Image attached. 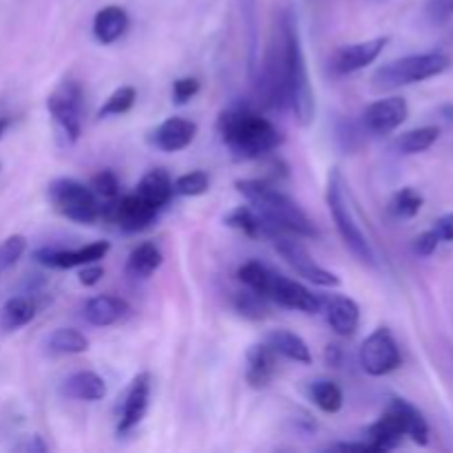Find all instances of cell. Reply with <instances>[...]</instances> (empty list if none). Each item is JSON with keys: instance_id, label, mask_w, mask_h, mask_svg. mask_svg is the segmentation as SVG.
Here are the masks:
<instances>
[{"instance_id": "16", "label": "cell", "mask_w": 453, "mask_h": 453, "mask_svg": "<svg viewBox=\"0 0 453 453\" xmlns=\"http://www.w3.org/2000/svg\"><path fill=\"white\" fill-rule=\"evenodd\" d=\"M150 401V374L149 372H142L133 379L131 388H128L127 401H124L122 418H119L118 432L127 434L131 429H135L137 425L144 420L146 410H149Z\"/></svg>"}, {"instance_id": "44", "label": "cell", "mask_w": 453, "mask_h": 453, "mask_svg": "<svg viewBox=\"0 0 453 453\" xmlns=\"http://www.w3.org/2000/svg\"><path fill=\"white\" fill-rule=\"evenodd\" d=\"M434 230H436L441 242H453V212L442 215L441 219L436 221V226H434Z\"/></svg>"}, {"instance_id": "29", "label": "cell", "mask_w": 453, "mask_h": 453, "mask_svg": "<svg viewBox=\"0 0 453 453\" xmlns=\"http://www.w3.org/2000/svg\"><path fill=\"white\" fill-rule=\"evenodd\" d=\"M47 352L51 357H71V354H84L88 349V339L82 332L73 330V327H60V330H53L47 336V343H44Z\"/></svg>"}, {"instance_id": "27", "label": "cell", "mask_w": 453, "mask_h": 453, "mask_svg": "<svg viewBox=\"0 0 453 453\" xmlns=\"http://www.w3.org/2000/svg\"><path fill=\"white\" fill-rule=\"evenodd\" d=\"M268 345L277 354L286 357L288 361L301 363V365H310V363H312V354H310L308 343H305L299 334H295V332H288V330L270 332Z\"/></svg>"}, {"instance_id": "3", "label": "cell", "mask_w": 453, "mask_h": 453, "mask_svg": "<svg viewBox=\"0 0 453 453\" xmlns=\"http://www.w3.org/2000/svg\"><path fill=\"white\" fill-rule=\"evenodd\" d=\"M281 47L283 62H286L288 104H290L296 122L301 127H310L314 122V113H317V102H314L312 84H310L308 60H305L303 44H301L299 27L290 12L283 13L281 18Z\"/></svg>"}, {"instance_id": "19", "label": "cell", "mask_w": 453, "mask_h": 453, "mask_svg": "<svg viewBox=\"0 0 453 453\" xmlns=\"http://www.w3.org/2000/svg\"><path fill=\"white\" fill-rule=\"evenodd\" d=\"M128 312H131V308H128L127 301L113 295L93 296V299H88L87 305H84V319L96 327L115 326V323L122 321Z\"/></svg>"}, {"instance_id": "41", "label": "cell", "mask_w": 453, "mask_h": 453, "mask_svg": "<svg viewBox=\"0 0 453 453\" xmlns=\"http://www.w3.org/2000/svg\"><path fill=\"white\" fill-rule=\"evenodd\" d=\"M199 82L195 78H180L173 84V97L177 104H186L193 96H197Z\"/></svg>"}, {"instance_id": "24", "label": "cell", "mask_w": 453, "mask_h": 453, "mask_svg": "<svg viewBox=\"0 0 453 453\" xmlns=\"http://www.w3.org/2000/svg\"><path fill=\"white\" fill-rule=\"evenodd\" d=\"M173 193H175V188H173V180L164 168L149 171L144 177H142L140 184H137V195H140L144 202H149L153 208H157V211L171 202Z\"/></svg>"}, {"instance_id": "42", "label": "cell", "mask_w": 453, "mask_h": 453, "mask_svg": "<svg viewBox=\"0 0 453 453\" xmlns=\"http://www.w3.org/2000/svg\"><path fill=\"white\" fill-rule=\"evenodd\" d=\"M427 13L434 22H447L453 16V0H429Z\"/></svg>"}, {"instance_id": "11", "label": "cell", "mask_w": 453, "mask_h": 453, "mask_svg": "<svg viewBox=\"0 0 453 453\" xmlns=\"http://www.w3.org/2000/svg\"><path fill=\"white\" fill-rule=\"evenodd\" d=\"M265 299H273L274 303H279L281 308L288 310H296V312H305V314H319L321 312L323 303L317 295L308 290L303 283L295 281V279L281 277V274H274L270 277V286H268V295Z\"/></svg>"}, {"instance_id": "26", "label": "cell", "mask_w": 453, "mask_h": 453, "mask_svg": "<svg viewBox=\"0 0 453 453\" xmlns=\"http://www.w3.org/2000/svg\"><path fill=\"white\" fill-rule=\"evenodd\" d=\"M35 312H38V305L31 296H12L0 308V330L16 332L20 327L29 326L35 319Z\"/></svg>"}, {"instance_id": "46", "label": "cell", "mask_w": 453, "mask_h": 453, "mask_svg": "<svg viewBox=\"0 0 453 453\" xmlns=\"http://www.w3.org/2000/svg\"><path fill=\"white\" fill-rule=\"evenodd\" d=\"M0 168H3V164H0Z\"/></svg>"}, {"instance_id": "34", "label": "cell", "mask_w": 453, "mask_h": 453, "mask_svg": "<svg viewBox=\"0 0 453 453\" xmlns=\"http://www.w3.org/2000/svg\"><path fill=\"white\" fill-rule=\"evenodd\" d=\"M423 203V195L416 188H410V186H407V188H401L394 195L392 202H389V211H392L398 219H411V217L418 215Z\"/></svg>"}, {"instance_id": "4", "label": "cell", "mask_w": 453, "mask_h": 453, "mask_svg": "<svg viewBox=\"0 0 453 453\" xmlns=\"http://www.w3.org/2000/svg\"><path fill=\"white\" fill-rule=\"evenodd\" d=\"M327 208H330L332 219H334L336 230H339L341 239L348 246V250L361 264L376 265V252L372 248V243L367 242L363 228L358 226L357 217H354L348 195V181H345L343 173L339 168H332L330 175H327Z\"/></svg>"}, {"instance_id": "31", "label": "cell", "mask_w": 453, "mask_h": 453, "mask_svg": "<svg viewBox=\"0 0 453 453\" xmlns=\"http://www.w3.org/2000/svg\"><path fill=\"white\" fill-rule=\"evenodd\" d=\"M441 137V128L438 127H420V128H411V131L403 133L401 137L396 140V149L401 150L403 155H416V153H425L427 149H432L434 144Z\"/></svg>"}, {"instance_id": "30", "label": "cell", "mask_w": 453, "mask_h": 453, "mask_svg": "<svg viewBox=\"0 0 453 453\" xmlns=\"http://www.w3.org/2000/svg\"><path fill=\"white\" fill-rule=\"evenodd\" d=\"M162 265V252L155 243H140L133 248L127 261V274L133 279H149Z\"/></svg>"}, {"instance_id": "22", "label": "cell", "mask_w": 453, "mask_h": 453, "mask_svg": "<svg viewBox=\"0 0 453 453\" xmlns=\"http://www.w3.org/2000/svg\"><path fill=\"white\" fill-rule=\"evenodd\" d=\"M403 436H405V429H403L401 418L392 410H385V414L367 429V442L374 451L396 449Z\"/></svg>"}, {"instance_id": "20", "label": "cell", "mask_w": 453, "mask_h": 453, "mask_svg": "<svg viewBox=\"0 0 453 453\" xmlns=\"http://www.w3.org/2000/svg\"><path fill=\"white\" fill-rule=\"evenodd\" d=\"M60 394L71 401H102L106 396V383L96 372H75L62 380Z\"/></svg>"}, {"instance_id": "13", "label": "cell", "mask_w": 453, "mask_h": 453, "mask_svg": "<svg viewBox=\"0 0 453 453\" xmlns=\"http://www.w3.org/2000/svg\"><path fill=\"white\" fill-rule=\"evenodd\" d=\"M407 115H410L407 102L403 97L392 96L372 102L363 113V124L374 135H388V133H394L398 127H403Z\"/></svg>"}, {"instance_id": "18", "label": "cell", "mask_w": 453, "mask_h": 453, "mask_svg": "<svg viewBox=\"0 0 453 453\" xmlns=\"http://www.w3.org/2000/svg\"><path fill=\"white\" fill-rule=\"evenodd\" d=\"M277 372V352L268 343L252 345L246 354V380L250 388L264 389Z\"/></svg>"}, {"instance_id": "33", "label": "cell", "mask_w": 453, "mask_h": 453, "mask_svg": "<svg viewBox=\"0 0 453 453\" xmlns=\"http://www.w3.org/2000/svg\"><path fill=\"white\" fill-rule=\"evenodd\" d=\"M237 277H239V281L248 288V290H252L255 295L264 296L265 299L273 273H270L264 264H259V261H248V264H243L242 268L237 270Z\"/></svg>"}, {"instance_id": "15", "label": "cell", "mask_w": 453, "mask_h": 453, "mask_svg": "<svg viewBox=\"0 0 453 453\" xmlns=\"http://www.w3.org/2000/svg\"><path fill=\"white\" fill-rule=\"evenodd\" d=\"M389 40L385 35H379V38L372 40H363V42H354V44H345L341 47L339 51L334 53V60H332V66L339 75H349L357 73V71L365 69L370 66L376 58L383 53L385 44Z\"/></svg>"}, {"instance_id": "7", "label": "cell", "mask_w": 453, "mask_h": 453, "mask_svg": "<svg viewBox=\"0 0 453 453\" xmlns=\"http://www.w3.org/2000/svg\"><path fill=\"white\" fill-rule=\"evenodd\" d=\"M47 109L53 122L69 142H75L82 133V87L66 80L53 88L47 97Z\"/></svg>"}, {"instance_id": "2", "label": "cell", "mask_w": 453, "mask_h": 453, "mask_svg": "<svg viewBox=\"0 0 453 453\" xmlns=\"http://www.w3.org/2000/svg\"><path fill=\"white\" fill-rule=\"evenodd\" d=\"M217 128L224 144L243 159L264 157L283 144V133L268 118L250 109L224 111Z\"/></svg>"}, {"instance_id": "39", "label": "cell", "mask_w": 453, "mask_h": 453, "mask_svg": "<svg viewBox=\"0 0 453 453\" xmlns=\"http://www.w3.org/2000/svg\"><path fill=\"white\" fill-rule=\"evenodd\" d=\"M438 243H441V239H438L436 230H425V233H420L418 237L414 239V243H411V248H414V252L418 257H432L434 252H436Z\"/></svg>"}, {"instance_id": "5", "label": "cell", "mask_w": 453, "mask_h": 453, "mask_svg": "<svg viewBox=\"0 0 453 453\" xmlns=\"http://www.w3.org/2000/svg\"><path fill=\"white\" fill-rule=\"evenodd\" d=\"M451 66V58L442 51L416 53V56L398 58L380 66L372 78V88L379 93L392 91V88L407 87V84L425 82L429 78L445 73Z\"/></svg>"}, {"instance_id": "12", "label": "cell", "mask_w": 453, "mask_h": 453, "mask_svg": "<svg viewBox=\"0 0 453 453\" xmlns=\"http://www.w3.org/2000/svg\"><path fill=\"white\" fill-rule=\"evenodd\" d=\"M109 242H96L88 246L75 248V250H58V248H40L34 252V259L40 265L58 270H69V268H82L87 264H96V261L104 259L109 252Z\"/></svg>"}, {"instance_id": "10", "label": "cell", "mask_w": 453, "mask_h": 453, "mask_svg": "<svg viewBox=\"0 0 453 453\" xmlns=\"http://www.w3.org/2000/svg\"><path fill=\"white\" fill-rule=\"evenodd\" d=\"M155 215H157V208L144 202L137 193L127 195V197L115 199V202H109L106 206H102V217L113 219L127 233H137V230L149 228L153 224Z\"/></svg>"}, {"instance_id": "17", "label": "cell", "mask_w": 453, "mask_h": 453, "mask_svg": "<svg viewBox=\"0 0 453 453\" xmlns=\"http://www.w3.org/2000/svg\"><path fill=\"white\" fill-rule=\"evenodd\" d=\"M195 135H197V124L193 119L168 118L155 128L150 142L155 144V149L164 150V153H177L193 144Z\"/></svg>"}, {"instance_id": "23", "label": "cell", "mask_w": 453, "mask_h": 453, "mask_svg": "<svg viewBox=\"0 0 453 453\" xmlns=\"http://www.w3.org/2000/svg\"><path fill=\"white\" fill-rule=\"evenodd\" d=\"M128 29V13L118 4L102 7L93 18V35L97 42L113 44L115 40L122 38Z\"/></svg>"}, {"instance_id": "25", "label": "cell", "mask_w": 453, "mask_h": 453, "mask_svg": "<svg viewBox=\"0 0 453 453\" xmlns=\"http://www.w3.org/2000/svg\"><path fill=\"white\" fill-rule=\"evenodd\" d=\"M388 410H392L394 414L401 418L403 429H405V436H410L416 445H427L429 442V425L425 420V416L420 414V410H416L411 403L403 401V398H392L389 401Z\"/></svg>"}, {"instance_id": "45", "label": "cell", "mask_w": 453, "mask_h": 453, "mask_svg": "<svg viewBox=\"0 0 453 453\" xmlns=\"http://www.w3.org/2000/svg\"><path fill=\"white\" fill-rule=\"evenodd\" d=\"M7 127H9V119H7V118H0V137L4 135V131H7Z\"/></svg>"}, {"instance_id": "1", "label": "cell", "mask_w": 453, "mask_h": 453, "mask_svg": "<svg viewBox=\"0 0 453 453\" xmlns=\"http://www.w3.org/2000/svg\"><path fill=\"white\" fill-rule=\"evenodd\" d=\"M234 186L250 202V206L268 221V226L273 228V237L279 233L317 237L314 221L305 215L303 208L290 195L281 193L279 188L261 180H239L234 181Z\"/></svg>"}, {"instance_id": "38", "label": "cell", "mask_w": 453, "mask_h": 453, "mask_svg": "<svg viewBox=\"0 0 453 453\" xmlns=\"http://www.w3.org/2000/svg\"><path fill=\"white\" fill-rule=\"evenodd\" d=\"M93 193L97 195V199H106V202H115L119 195V181L115 177L113 171H102L93 177L91 181Z\"/></svg>"}, {"instance_id": "6", "label": "cell", "mask_w": 453, "mask_h": 453, "mask_svg": "<svg viewBox=\"0 0 453 453\" xmlns=\"http://www.w3.org/2000/svg\"><path fill=\"white\" fill-rule=\"evenodd\" d=\"M49 202L62 217L78 224H93L102 217V203L91 188L80 181L60 177L49 184Z\"/></svg>"}, {"instance_id": "8", "label": "cell", "mask_w": 453, "mask_h": 453, "mask_svg": "<svg viewBox=\"0 0 453 453\" xmlns=\"http://www.w3.org/2000/svg\"><path fill=\"white\" fill-rule=\"evenodd\" d=\"M273 242L279 255L286 259V264L290 265L299 277L308 279L310 283L321 288H336L341 283V279L336 277L334 273H330V270H326L323 265H319L317 261L312 259L308 248H305L301 242H296V239L292 237H286L283 233L274 234Z\"/></svg>"}, {"instance_id": "9", "label": "cell", "mask_w": 453, "mask_h": 453, "mask_svg": "<svg viewBox=\"0 0 453 453\" xmlns=\"http://www.w3.org/2000/svg\"><path fill=\"white\" fill-rule=\"evenodd\" d=\"M361 365L370 376H388L398 370L403 363L401 349H398L396 339L388 327H379L372 332L361 345Z\"/></svg>"}, {"instance_id": "43", "label": "cell", "mask_w": 453, "mask_h": 453, "mask_svg": "<svg viewBox=\"0 0 453 453\" xmlns=\"http://www.w3.org/2000/svg\"><path fill=\"white\" fill-rule=\"evenodd\" d=\"M102 277H104V268H102V265H97V261H96V264L82 265V270H80V274H78L80 283H82V286H87V288L100 283Z\"/></svg>"}, {"instance_id": "40", "label": "cell", "mask_w": 453, "mask_h": 453, "mask_svg": "<svg viewBox=\"0 0 453 453\" xmlns=\"http://www.w3.org/2000/svg\"><path fill=\"white\" fill-rule=\"evenodd\" d=\"M261 301H264V296L255 295V292L250 290V295H242V296H239L237 310L242 314H246V317L261 319V317H264V312H265L264 303H261Z\"/></svg>"}, {"instance_id": "37", "label": "cell", "mask_w": 453, "mask_h": 453, "mask_svg": "<svg viewBox=\"0 0 453 453\" xmlns=\"http://www.w3.org/2000/svg\"><path fill=\"white\" fill-rule=\"evenodd\" d=\"M27 250V239L22 234H9L7 239L0 242V274L12 270L20 261V257Z\"/></svg>"}, {"instance_id": "28", "label": "cell", "mask_w": 453, "mask_h": 453, "mask_svg": "<svg viewBox=\"0 0 453 453\" xmlns=\"http://www.w3.org/2000/svg\"><path fill=\"white\" fill-rule=\"evenodd\" d=\"M224 221L226 226L239 230V233H243L246 237L255 239L261 237V234H264V237H273V228L268 226V221H265L252 206L234 208V211H230L228 215L224 217Z\"/></svg>"}, {"instance_id": "36", "label": "cell", "mask_w": 453, "mask_h": 453, "mask_svg": "<svg viewBox=\"0 0 453 453\" xmlns=\"http://www.w3.org/2000/svg\"><path fill=\"white\" fill-rule=\"evenodd\" d=\"M173 188H175L177 195H184V197H197V195H203L211 188V177L203 171H190L186 175L177 177Z\"/></svg>"}, {"instance_id": "21", "label": "cell", "mask_w": 453, "mask_h": 453, "mask_svg": "<svg viewBox=\"0 0 453 453\" xmlns=\"http://www.w3.org/2000/svg\"><path fill=\"white\" fill-rule=\"evenodd\" d=\"M327 323L339 336L357 334L358 323H361V308L349 296H334L326 308Z\"/></svg>"}, {"instance_id": "32", "label": "cell", "mask_w": 453, "mask_h": 453, "mask_svg": "<svg viewBox=\"0 0 453 453\" xmlns=\"http://www.w3.org/2000/svg\"><path fill=\"white\" fill-rule=\"evenodd\" d=\"M310 398L314 405L326 414H336L343 407V392L336 383L332 380H314L308 389Z\"/></svg>"}, {"instance_id": "14", "label": "cell", "mask_w": 453, "mask_h": 453, "mask_svg": "<svg viewBox=\"0 0 453 453\" xmlns=\"http://www.w3.org/2000/svg\"><path fill=\"white\" fill-rule=\"evenodd\" d=\"M259 93L264 96V102L273 109L288 104V88H286V62H283V47L273 44L264 60L261 69Z\"/></svg>"}, {"instance_id": "35", "label": "cell", "mask_w": 453, "mask_h": 453, "mask_svg": "<svg viewBox=\"0 0 453 453\" xmlns=\"http://www.w3.org/2000/svg\"><path fill=\"white\" fill-rule=\"evenodd\" d=\"M135 97H137V93L133 87L115 88V91L106 97L104 106L97 111V115H100V118H109V115L128 113V111L133 109V104H135Z\"/></svg>"}]
</instances>
